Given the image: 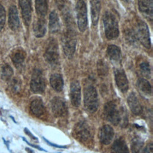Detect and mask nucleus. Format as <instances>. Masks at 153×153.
<instances>
[{
    "mask_svg": "<svg viewBox=\"0 0 153 153\" xmlns=\"http://www.w3.org/2000/svg\"><path fill=\"white\" fill-rule=\"evenodd\" d=\"M105 33L108 39L117 38L119 35L118 22L115 16L110 11H106L103 16Z\"/></svg>",
    "mask_w": 153,
    "mask_h": 153,
    "instance_id": "nucleus-1",
    "label": "nucleus"
},
{
    "mask_svg": "<svg viewBox=\"0 0 153 153\" xmlns=\"http://www.w3.org/2000/svg\"><path fill=\"white\" fill-rule=\"evenodd\" d=\"M84 105L90 113L95 112L98 108L99 102L96 89L92 85L87 86L84 91Z\"/></svg>",
    "mask_w": 153,
    "mask_h": 153,
    "instance_id": "nucleus-2",
    "label": "nucleus"
},
{
    "mask_svg": "<svg viewBox=\"0 0 153 153\" xmlns=\"http://www.w3.org/2000/svg\"><path fill=\"white\" fill-rule=\"evenodd\" d=\"M74 133L76 138L84 144L90 143L93 139L92 133L87 123L81 121L76 124L74 128Z\"/></svg>",
    "mask_w": 153,
    "mask_h": 153,
    "instance_id": "nucleus-3",
    "label": "nucleus"
},
{
    "mask_svg": "<svg viewBox=\"0 0 153 153\" xmlns=\"http://www.w3.org/2000/svg\"><path fill=\"white\" fill-rule=\"evenodd\" d=\"M30 89L32 91L36 94H41L44 93L45 88V82L42 72L37 69L33 70L31 81Z\"/></svg>",
    "mask_w": 153,
    "mask_h": 153,
    "instance_id": "nucleus-4",
    "label": "nucleus"
},
{
    "mask_svg": "<svg viewBox=\"0 0 153 153\" xmlns=\"http://www.w3.org/2000/svg\"><path fill=\"white\" fill-rule=\"evenodd\" d=\"M103 115L105 119L113 125L117 126L120 123V112L114 102L109 101L105 104Z\"/></svg>",
    "mask_w": 153,
    "mask_h": 153,
    "instance_id": "nucleus-5",
    "label": "nucleus"
},
{
    "mask_svg": "<svg viewBox=\"0 0 153 153\" xmlns=\"http://www.w3.org/2000/svg\"><path fill=\"white\" fill-rule=\"evenodd\" d=\"M45 60L51 65L56 66L59 62V54L58 44L56 40L51 39L48 43L44 53Z\"/></svg>",
    "mask_w": 153,
    "mask_h": 153,
    "instance_id": "nucleus-6",
    "label": "nucleus"
},
{
    "mask_svg": "<svg viewBox=\"0 0 153 153\" xmlns=\"http://www.w3.org/2000/svg\"><path fill=\"white\" fill-rule=\"evenodd\" d=\"M76 13L78 19V26L81 32H84L88 24L87 11L86 4L83 0H78L76 4Z\"/></svg>",
    "mask_w": 153,
    "mask_h": 153,
    "instance_id": "nucleus-7",
    "label": "nucleus"
},
{
    "mask_svg": "<svg viewBox=\"0 0 153 153\" xmlns=\"http://www.w3.org/2000/svg\"><path fill=\"white\" fill-rule=\"evenodd\" d=\"M63 51L65 56L71 59L72 57L76 48V39L72 30H68L63 37Z\"/></svg>",
    "mask_w": 153,
    "mask_h": 153,
    "instance_id": "nucleus-8",
    "label": "nucleus"
},
{
    "mask_svg": "<svg viewBox=\"0 0 153 153\" xmlns=\"http://www.w3.org/2000/svg\"><path fill=\"white\" fill-rule=\"evenodd\" d=\"M136 33L137 39L139 40L140 43L146 48H150L151 44L149 32L148 27L144 22L142 20H139L138 22L137 25V31Z\"/></svg>",
    "mask_w": 153,
    "mask_h": 153,
    "instance_id": "nucleus-9",
    "label": "nucleus"
},
{
    "mask_svg": "<svg viewBox=\"0 0 153 153\" xmlns=\"http://www.w3.org/2000/svg\"><path fill=\"white\" fill-rule=\"evenodd\" d=\"M53 114L56 117H61L67 112V105L64 99L60 97H54L50 102Z\"/></svg>",
    "mask_w": 153,
    "mask_h": 153,
    "instance_id": "nucleus-10",
    "label": "nucleus"
},
{
    "mask_svg": "<svg viewBox=\"0 0 153 153\" xmlns=\"http://www.w3.org/2000/svg\"><path fill=\"white\" fill-rule=\"evenodd\" d=\"M70 99L72 105L79 107L81 104V86L78 81H74L71 84Z\"/></svg>",
    "mask_w": 153,
    "mask_h": 153,
    "instance_id": "nucleus-11",
    "label": "nucleus"
},
{
    "mask_svg": "<svg viewBox=\"0 0 153 153\" xmlns=\"http://www.w3.org/2000/svg\"><path fill=\"white\" fill-rule=\"evenodd\" d=\"M114 135L112 127L109 125H104L99 130L98 137L101 143L103 145L109 144Z\"/></svg>",
    "mask_w": 153,
    "mask_h": 153,
    "instance_id": "nucleus-12",
    "label": "nucleus"
},
{
    "mask_svg": "<svg viewBox=\"0 0 153 153\" xmlns=\"http://www.w3.org/2000/svg\"><path fill=\"white\" fill-rule=\"evenodd\" d=\"M19 2L23 22L26 26H29L32 17L31 0H19Z\"/></svg>",
    "mask_w": 153,
    "mask_h": 153,
    "instance_id": "nucleus-13",
    "label": "nucleus"
},
{
    "mask_svg": "<svg viewBox=\"0 0 153 153\" xmlns=\"http://www.w3.org/2000/svg\"><path fill=\"white\" fill-rule=\"evenodd\" d=\"M117 85L122 93H126L128 89V82L126 75L123 69H116L114 72Z\"/></svg>",
    "mask_w": 153,
    "mask_h": 153,
    "instance_id": "nucleus-14",
    "label": "nucleus"
},
{
    "mask_svg": "<svg viewBox=\"0 0 153 153\" xmlns=\"http://www.w3.org/2000/svg\"><path fill=\"white\" fill-rule=\"evenodd\" d=\"M138 7L140 12L148 20L153 19V8L152 0H138Z\"/></svg>",
    "mask_w": 153,
    "mask_h": 153,
    "instance_id": "nucleus-15",
    "label": "nucleus"
},
{
    "mask_svg": "<svg viewBox=\"0 0 153 153\" xmlns=\"http://www.w3.org/2000/svg\"><path fill=\"white\" fill-rule=\"evenodd\" d=\"M127 103L130 111L134 115H140L143 111L142 105L134 93H131L127 97Z\"/></svg>",
    "mask_w": 153,
    "mask_h": 153,
    "instance_id": "nucleus-16",
    "label": "nucleus"
},
{
    "mask_svg": "<svg viewBox=\"0 0 153 153\" xmlns=\"http://www.w3.org/2000/svg\"><path fill=\"white\" fill-rule=\"evenodd\" d=\"M19 17L18 11L15 5H11L8 11V25L10 29L16 30L19 27Z\"/></svg>",
    "mask_w": 153,
    "mask_h": 153,
    "instance_id": "nucleus-17",
    "label": "nucleus"
},
{
    "mask_svg": "<svg viewBox=\"0 0 153 153\" xmlns=\"http://www.w3.org/2000/svg\"><path fill=\"white\" fill-rule=\"evenodd\" d=\"M11 53V60L13 64L17 68H21L25 59V51L22 48H19L15 49Z\"/></svg>",
    "mask_w": 153,
    "mask_h": 153,
    "instance_id": "nucleus-18",
    "label": "nucleus"
},
{
    "mask_svg": "<svg viewBox=\"0 0 153 153\" xmlns=\"http://www.w3.org/2000/svg\"><path fill=\"white\" fill-rule=\"evenodd\" d=\"M140 93L144 96L149 97L152 94V87L149 81L145 78H139L136 83Z\"/></svg>",
    "mask_w": 153,
    "mask_h": 153,
    "instance_id": "nucleus-19",
    "label": "nucleus"
},
{
    "mask_svg": "<svg viewBox=\"0 0 153 153\" xmlns=\"http://www.w3.org/2000/svg\"><path fill=\"white\" fill-rule=\"evenodd\" d=\"M33 30L36 37L41 38L44 36L46 32V22L43 17H41L35 21L33 24Z\"/></svg>",
    "mask_w": 153,
    "mask_h": 153,
    "instance_id": "nucleus-20",
    "label": "nucleus"
},
{
    "mask_svg": "<svg viewBox=\"0 0 153 153\" xmlns=\"http://www.w3.org/2000/svg\"><path fill=\"white\" fill-rule=\"evenodd\" d=\"M111 153H129L128 146L123 138H118L114 142L111 146Z\"/></svg>",
    "mask_w": 153,
    "mask_h": 153,
    "instance_id": "nucleus-21",
    "label": "nucleus"
},
{
    "mask_svg": "<svg viewBox=\"0 0 153 153\" xmlns=\"http://www.w3.org/2000/svg\"><path fill=\"white\" fill-rule=\"evenodd\" d=\"M30 109L36 117L41 116L44 112V105L42 100L39 98H36L32 100L30 105Z\"/></svg>",
    "mask_w": 153,
    "mask_h": 153,
    "instance_id": "nucleus-22",
    "label": "nucleus"
},
{
    "mask_svg": "<svg viewBox=\"0 0 153 153\" xmlns=\"http://www.w3.org/2000/svg\"><path fill=\"white\" fill-rule=\"evenodd\" d=\"M91 16L93 25H96L99 21L100 10V3L99 0H90Z\"/></svg>",
    "mask_w": 153,
    "mask_h": 153,
    "instance_id": "nucleus-23",
    "label": "nucleus"
},
{
    "mask_svg": "<svg viewBox=\"0 0 153 153\" xmlns=\"http://www.w3.org/2000/svg\"><path fill=\"white\" fill-rule=\"evenodd\" d=\"M50 82L51 87L56 91L60 92L62 91L63 88L64 82L62 76L59 74H54L51 75Z\"/></svg>",
    "mask_w": 153,
    "mask_h": 153,
    "instance_id": "nucleus-24",
    "label": "nucleus"
},
{
    "mask_svg": "<svg viewBox=\"0 0 153 153\" xmlns=\"http://www.w3.org/2000/svg\"><path fill=\"white\" fill-rule=\"evenodd\" d=\"M49 28L51 33L58 32L60 29L59 19L55 11H52L50 14Z\"/></svg>",
    "mask_w": 153,
    "mask_h": 153,
    "instance_id": "nucleus-25",
    "label": "nucleus"
},
{
    "mask_svg": "<svg viewBox=\"0 0 153 153\" xmlns=\"http://www.w3.org/2000/svg\"><path fill=\"white\" fill-rule=\"evenodd\" d=\"M131 149L133 153H145L143 141L139 137H134L131 142Z\"/></svg>",
    "mask_w": 153,
    "mask_h": 153,
    "instance_id": "nucleus-26",
    "label": "nucleus"
},
{
    "mask_svg": "<svg viewBox=\"0 0 153 153\" xmlns=\"http://www.w3.org/2000/svg\"><path fill=\"white\" fill-rule=\"evenodd\" d=\"M109 58L114 61L118 62L121 58V51L119 47L114 45H109L107 50Z\"/></svg>",
    "mask_w": 153,
    "mask_h": 153,
    "instance_id": "nucleus-27",
    "label": "nucleus"
},
{
    "mask_svg": "<svg viewBox=\"0 0 153 153\" xmlns=\"http://www.w3.org/2000/svg\"><path fill=\"white\" fill-rule=\"evenodd\" d=\"M36 11L38 15L43 17L47 13L48 5L46 0H36L35 1Z\"/></svg>",
    "mask_w": 153,
    "mask_h": 153,
    "instance_id": "nucleus-28",
    "label": "nucleus"
},
{
    "mask_svg": "<svg viewBox=\"0 0 153 153\" xmlns=\"http://www.w3.org/2000/svg\"><path fill=\"white\" fill-rule=\"evenodd\" d=\"M97 69L99 76H105L108 74V66L106 62L103 60H100L98 61L97 64Z\"/></svg>",
    "mask_w": 153,
    "mask_h": 153,
    "instance_id": "nucleus-29",
    "label": "nucleus"
},
{
    "mask_svg": "<svg viewBox=\"0 0 153 153\" xmlns=\"http://www.w3.org/2000/svg\"><path fill=\"white\" fill-rule=\"evenodd\" d=\"M125 38L126 41L130 44L134 45L137 43V37L136 33L132 29H128L125 32Z\"/></svg>",
    "mask_w": 153,
    "mask_h": 153,
    "instance_id": "nucleus-30",
    "label": "nucleus"
},
{
    "mask_svg": "<svg viewBox=\"0 0 153 153\" xmlns=\"http://www.w3.org/2000/svg\"><path fill=\"white\" fill-rule=\"evenodd\" d=\"M13 75V71L11 66L7 64L5 65L2 68V78L4 80H9Z\"/></svg>",
    "mask_w": 153,
    "mask_h": 153,
    "instance_id": "nucleus-31",
    "label": "nucleus"
},
{
    "mask_svg": "<svg viewBox=\"0 0 153 153\" xmlns=\"http://www.w3.org/2000/svg\"><path fill=\"white\" fill-rule=\"evenodd\" d=\"M140 69L141 74L146 78H150L151 76V68L148 62H144L140 65Z\"/></svg>",
    "mask_w": 153,
    "mask_h": 153,
    "instance_id": "nucleus-32",
    "label": "nucleus"
},
{
    "mask_svg": "<svg viewBox=\"0 0 153 153\" xmlns=\"http://www.w3.org/2000/svg\"><path fill=\"white\" fill-rule=\"evenodd\" d=\"M5 22V10L4 7L0 4V31L4 26Z\"/></svg>",
    "mask_w": 153,
    "mask_h": 153,
    "instance_id": "nucleus-33",
    "label": "nucleus"
},
{
    "mask_svg": "<svg viewBox=\"0 0 153 153\" xmlns=\"http://www.w3.org/2000/svg\"><path fill=\"white\" fill-rule=\"evenodd\" d=\"M20 83L19 81L17 79H13V82H12V87L13 89V91L15 92L19 91L20 89Z\"/></svg>",
    "mask_w": 153,
    "mask_h": 153,
    "instance_id": "nucleus-34",
    "label": "nucleus"
},
{
    "mask_svg": "<svg viewBox=\"0 0 153 153\" xmlns=\"http://www.w3.org/2000/svg\"><path fill=\"white\" fill-rule=\"evenodd\" d=\"M145 153H153V145L152 143H149L145 148Z\"/></svg>",
    "mask_w": 153,
    "mask_h": 153,
    "instance_id": "nucleus-35",
    "label": "nucleus"
},
{
    "mask_svg": "<svg viewBox=\"0 0 153 153\" xmlns=\"http://www.w3.org/2000/svg\"><path fill=\"white\" fill-rule=\"evenodd\" d=\"M24 131H25V133L27 136H29L31 139H32L33 140H37V141H38L37 138L32 134V133L29 130V129H27V128H25Z\"/></svg>",
    "mask_w": 153,
    "mask_h": 153,
    "instance_id": "nucleus-36",
    "label": "nucleus"
},
{
    "mask_svg": "<svg viewBox=\"0 0 153 153\" xmlns=\"http://www.w3.org/2000/svg\"><path fill=\"white\" fill-rule=\"evenodd\" d=\"M45 141L48 144L50 145V146H54V147H56V148H66V146H61V145H56L55 143H51L50 142H49L48 140H47L46 139L44 138Z\"/></svg>",
    "mask_w": 153,
    "mask_h": 153,
    "instance_id": "nucleus-37",
    "label": "nucleus"
},
{
    "mask_svg": "<svg viewBox=\"0 0 153 153\" xmlns=\"http://www.w3.org/2000/svg\"><path fill=\"white\" fill-rule=\"evenodd\" d=\"M23 140H25L29 145H30V146H32V147H33V148H36V149H39V150H40V151H46L45 150H44V149H42V148H41V147H39V146H36V145H32V144H30V143H29L26 139H25V138H24V137H23Z\"/></svg>",
    "mask_w": 153,
    "mask_h": 153,
    "instance_id": "nucleus-38",
    "label": "nucleus"
},
{
    "mask_svg": "<svg viewBox=\"0 0 153 153\" xmlns=\"http://www.w3.org/2000/svg\"><path fill=\"white\" fill-rule=\"evenodd\" d=\"M123 1H125V2H128L129 0H123Z\"/></svg>",
    "mask_w": 153,
    "mask_h": 153,
    "instance_id": "nucleus-39",
    "label": "nucleus"
}]
</instances>
